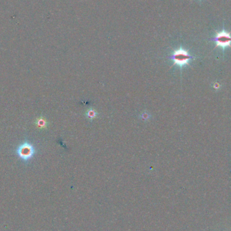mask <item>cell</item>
<instances>
[{
	"label": "cell",
	"instance_id": "6da1fadb",
	"mask_svg": "<svg viewBox=\"0 0 231 231\" xmlns=\"http://www.w3.org/2000/svg\"><path fill=\"white\" fill-rule=\"evenodd\" d=\"M37 150L34 145L29 140L26 139L15 149L14 153L21 161L28 163L35 157Z\"/></svg>",
	"mask_w": 231,
	"mask_h": 231
},
{
	"label": "cell",
	"instance_id": "7a4b0ae2",
	"mask_svg": "<svg viewBox=\"0 0 231 231\" xmlns=\"http://www.w3.org/2000/svg\"><path fill=\"white\" fill-rule=\"evenodd\" d=\"M193 58V57L189 54V52L182 48L175 50L170 56V59L174 62V65H177L181 68L188 65L189 61Z\"/></svg>",
	"mask_w": 231,
	"mask_h": 231
},
{
	"label": "cell",
	"instance_id": "3957f363",
	"mask_svg": "<svg viewBox=\"0 0 231 231\" xmlns=\"http://www.w3.org/2000/svg\"><path fill=\"white\" fill-rule=\"evenodd\" d=\"M216 43V47H222L224 49L226 47H231V35L230 33L222 31L218 33L214 38L211 39Z\"/></svg>",
	"mask_w": 231,
	"mask_h": 231
},
{
	"label": "cell",
	"instance_id": "277c9868",
	"mask_svg": "<svg viewBox=\"0 0 231 231\" xmlns=\"http://www.w3.org/2000/svg\"><path fill=\"white\" fill-rule=\"evenodd\" d=\"M85 115H86V116H87V118L90 119L91 120H92L93 119L98 116V114L95 110L90 109V110H88L87 111V112L85 113Z\"/></svg>",
	"mask_w": 231,
	"mask_h": 231
},
{
	"label": "cell",
	"instance_id": "5b68a950",
	"mask_svg": "<svg viewBox=\"0 0 231 231\" xmlns=\"http://www.w3.org/2000/svg\"><path fill=\"white\" fill-rule=\"evenodd\" d=\"M38 125L39 126H45L46 125V121L43 120V119H40L38 120Z\"/></svg>",
	"mask_w": 231,
	"mask_h": 231
}]
</instances>
